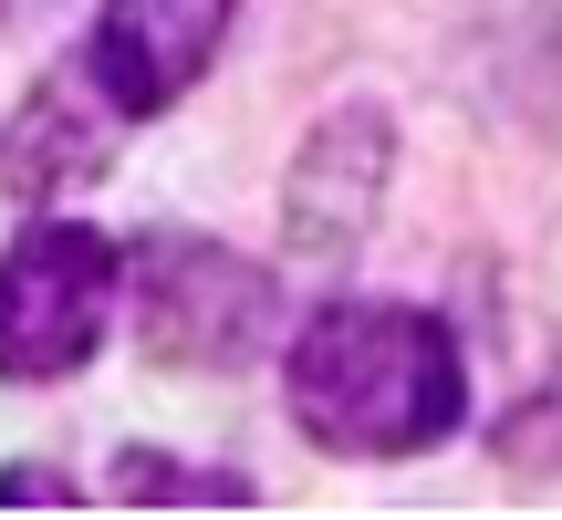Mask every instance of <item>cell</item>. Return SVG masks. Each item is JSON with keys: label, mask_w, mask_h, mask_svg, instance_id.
Returning <instances> with one entry per match:
<instances>
[{"label": "cell", "mask_w": 562, "mask_h": 520, "mask_svg": "<svg viewBox=\"0 0 562 520\" xmlns=\"http://www.w3.org/2000/svg\"><path fill=\"white\" fill-rule=\"evenodd\" d=\"M74 489L63 479H42V468H0V510H63Z\"/></svg>", "instance_id": "7"}, {"label": "cell", "mask_w": 562, "mask_h": 520, "mask_svg": "<svg viewBox=\"0 0 562 520\" xmlns=\"http://www.w3.org/2000/svg\"><path fill=\"white\" fill-rule=\"evenodd\" d=\"M229 11H240V0H104L94 42H83V74L125 104V125H146L220 63Z\"/></svg>", "instance_id": "4"}, {"label": "cell", "mask_w": 562, "mask_h": 520, "mask_svg": "<svg viewBox=\"0 0 562 520\" xmlns=\"http://www.w3.org/2000/svg\"><path fill=\"white\" fill-rule=\"evenodd\" d=\"M115 489H125V500H209V510H250V479H199V468H157L146 448L115 468Z\"/></svg>", "instance_id": "6"}, {"label": "cell", "mask_w": 562, "mask_h": 520, "mask_svg": "<svg viewBox=\"0 0 562 520\" xmlns=\"http://www.w3.org/2000/svg\"><path fill=\"white\" fill-rule=\"evenodd\" d=\"M115 146H125V104L104 94V83L83 74V53H74L11 115V136H0V188H11V199H74L83 178L115 167Z\"/></svg>", "instance_id": "5"}, {"label": "cell", "mask_w": 562, "mask_h": 520, "mask_svg": "<svg viewBox=\"0 0 562 520\" xmlns=\"http://www.w3.org/2000/svg\"><path fill=\"white\" fill-rule=\"evenodd\" d=\"M292 427L334 459H417L459 438L469 417V364L438 313L406 302H323L281 354Z\"/></svg>", "instance_id": "1"}, {"label": "cell", "mask_w": 562, "mask_h": 520, "mask_svg": "<svg viewBox=\"0 0 562 520\" xmlns=\"http://www.w3.org/2000/svg\"><path fill=\"white\" fill-rule=\"evenodd\" d=\"M125 250L83 219H32L0 250V385H63L104 343Z\"/></svg>", "instance_id": "2"}, {"label": "cell", "mask_w": 562, "mask_h": 520, "mask_svg": "<svg viewBox=\"0 0 562 520\" xmlns=\"http://www.w3.org/2000/svg\"><path fill=\"white\" fill-rule=\"evenodd\" d=\"M136 323L157 364H240L271 334V281L220 240H136Z\"/></svg>", "instance_id": "3"}]
</instances>
